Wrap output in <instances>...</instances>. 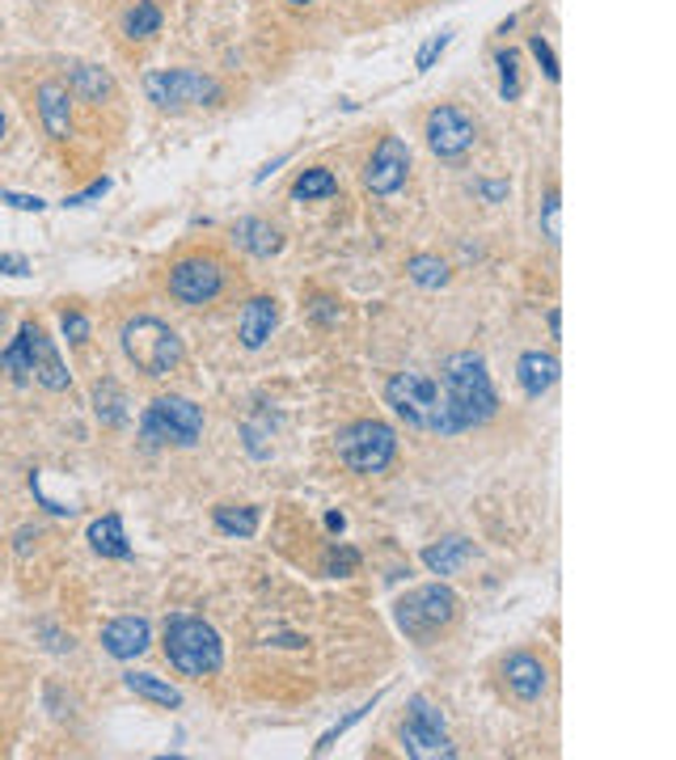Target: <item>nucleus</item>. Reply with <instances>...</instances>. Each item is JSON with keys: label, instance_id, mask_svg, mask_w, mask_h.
<instances>
[{"label": "nucleus", "instance_id": "nucleus-42", "mask_svg": "<svg viewBox=\"0 0 676 760\" xmlns=\"http://www.w3.org/2000/svg\"><path fill=\"white\" fill-rule=\"evenodd\" d=\"M325 528H330V533H343V528H347V516H343V512H330V516H325Z\"/></svg>", "mask_w": 676, "mask_h": 760}, {"label": "nucleus", "instance_id": "nucleus-40", "mask_svg": "<svg viewBox=\"0 0 676 760\" xmlns=\"http://www.w3.org/2000/svg\"><path fill=\"white\" fill-rule=\"evenodd\" d=\"M0 271L13 275V279H22V275H30V262L22 258V254H0Z\"/></svg>", "mask_w": 676, "mask_h": 760}, {"label": "nucleus", "instance_id": "nucleus-12", "mask_svg": "<svg viewBox=\"0 0 676 760\" xmlns=\"http://www.w3.org/2000/svg\"><path fill=\"white\" fill-rule=\"evenodd\" d=\"M428 148H432L435 157H444V161H453V157H465L469 148H474V139H478V127L461 114L457 107H435L428 114Z\"/></svg>", "mask_w": 676, "mask_h": 760}, {"label": "nucleus", "instance_id": "nucleus-36", "mask_svg": "<svg viewBox=\"0 0 676 760\" xmlns=\"http://www.w3.org/2000/svg\"><path fill=\"white\" fill-rule=\"evenodd\" d=\"M59 329H64L68 343H89V317H85V313H64V317H59Z\"/></svg>", "mask_w": 676, "mask_h": 760}, {"label": "nucleus", "instance_id": "nucleus-18", "mask_svg": "<svg viewBox=\"0 0 676 760\" xmlns=\"http://www.w3.org/2000/svg\"><path fill=\"white\" fill-rule=\"evenodd\" d=\"M516 380H520L524 398H541L558 384V359L550 351H524L516 364Z\"/></svg>", "mask_w": 676, "mask_h": 760}, {"label": "nucleus", "instance_id": "nucleus-29", "mask_svg": "<svg viewBox=\"0 0 676 760\" xmlns=\"http://www.w3.org/2000/svg\"><path fill=\"white\" fill-rule=\"evenodd\" d=\"M217 528L220 533H229V537H254L258 533V507H229V503H220L217 507Z\"/></svg>", "mask_w": 676, "mask_h": 760}, {"label": "nucleus", "instance_id": "nucleus-22", "mask_svg": "<svg viewBox=\"0 0 676 760\" xmlns=\"http://www.w3.org/2000/svg\"><path fill=\"white\" fill-rule=\"evenodd\" d=\"M68 89H73L81 102L102 107L110 93H114V81H110L107 68H98V64H77V68H73V77H68Z\"/></svg>", "mask_w": 676, "mask_h": 760}, {"label": "nucleus", "instance_id": "nucleus-4", "mask_svg": "<svg viewBox=\"0 0 676 760\" xmlns=\"http://www.w3.org/2000/svg\"><path fill=\"white\" fill-rule=\"evenodd\" d=\"M457 617V592L444 588V583H428V588H414L394 604V622L406 638L414 642H432L440 629H448Z\"/></svg>", "mask_w": 676, "mask_h": 760}, {"label": "nucleus", "instance_id": "nucleus-38", "mask_svg": "<svg viewBox=\"0 0 676 760\" xmlns=\"http://www.w3.org/2000/svg\"><path fill=\"white\" fill-rule=\"evenodd\" d=\"M110 190V182L107 178H98V182H89L85 190H77V194H64V208H89L93 199H102Z\"/></svg>", "mask_w": 676, "mask_h": 760}, {"label": "nucleus", "instance_id": "nucleus-7", "mask_svg": "<svg viewBox=\"0 0 676 760\" xmlns=\"http://www.w3.org/2000/svg\"><path fill=\"white\" fill-rule=\"evenodd\" d=\"M199 435H203V410L195 406L190 398H178V393L157 398L153 406L144 410V418H140V439L153 444V448H162V444L195 448Z\"/></svg>", "mask_w": 676, "mask_h": 760}, {"label": "nucleus", "instance_id": "nucleus-10", "mask_svg": "<svg viewBox=\"0 0 676 760\" xmlns=\"http://www.w3.org/2000/svg\"><path fill=\"white\" fill-rule=\"evenodd\" d=\"M220 288H224V271L217 258H182L169 267V297L178 304H190V309L212 304Z\"/></svg>", "mask_w": 676, "mask_h": 760}, {"label": "nucleus", "instance_id": "nucleus-34", "mask_svg": "<svg viewBox=\"0 0 676 760\" xmlns=\"http://www.w3.org/2000/svg\"><path fill=\"white\" fill-rule=\"evenodd\" d=\"M529 52L538 55V64H541V72H545V81L558 85V77H563V72H558V55H554V47H550V43H545L541 34H529Z\"/></svg>", "mask_w": 676, "mask_h": 760}, {"label": "nucleus", "instance_id": "nucleus-44", "mask_svg": "<svg viewBox=\"0 0 676 760\" xmlns=\"http://www.w3.org/2000/svg\"><path fill=\"white\" fill-rule=\"evenodd\" d=\"M0 139H4V114H0Z\"/></svg>", "mask_w": 676, "mask_h": 760}, {"label": "nucleus", "instance_id": "nucleus-8", "mask_svg": "<svg viewBox=\"0 0 676 760\" xmlns=\"http://www.w3.org/2000/svg\"><path fill=\"white\" fill-rule=\"evenodd\" d=\"M144 93L162 110L208 107V102H220V81L208 72H190V68H157L144 77Z\"/></svg>", "mask_w": 676, "mask_h": 760}, {"label": "nucleus", "instance_id": "nucleus-45", "mask_svg": "<svg viewBox=\"0 0 676 760\" xmlns=\"http://www.w3.org/2000/svg\"><path fill=\"white\" fill-rule=\"evenodd\" d=\"M0 329H4V309H0Z\"/></svg>", "mask_w": 676, "mask_h": 760}, {"label": "nucleus", "instance_id": "nucleus-31", "mask_svg": "<svg viewBox=\"0 0 676 760\" xmlns=\"http://www.w3.org/2000/svg\"><path fill=\"white\" fill-rule=\"evenodd\" d=\"M541 228H545V242L550 245L563 242V203H558V190H545V203H541Z\"/></svg>", "mask_w": 676, "mask_h": 760}, {"label": "nucleus", "instance_id": "nucleus-39", "mask_svg": "<svg viewBox=\"0 0 676 760\" xmlns=\"http://www.w3.org/2000/svg\"><path fill=\"white\" fill-rule=\"evenodd\" d=\"M0 203H9V208H18V212H43V208H47L38 194H22V190H0Z\"/></svg>", "mask_w": 676, "mask_h": 760}, {"label": "nucleus", "instance_id": "nucleus-13", "mask_svg": "<svg viewBox=\"0 0 676 760\" xmlns=\"http://www.w3.org/2000/svg\"><path fill=\"white\" fill-rule=\"evenodd\" d=\"M503 684H508V693L516 702H538L545 693V684H550V672H545V663L538 655L516 651L503 659Z\"/></svg>", "mask_w": 676, "mask_h": 760}, {"label": "nucleus", "instance_id": "nucleus-14", "mask_svg": "<svg viewBox=\"0 0 676 760\" xmlns=\"http://www.w3.org/2000/svg\"><path fill=\"white\" fill-rule=\"evenodd\" d=\"M30 368H34V380H38L43 389H52V393H59V389L73 384L68 368H64V359H59V351H55V343L43 334L38 322H30Z\"/></svg>", "mask_w": 676, "mask_h": 760}, {"label": "nucleus", "instance_id": "nucleus-27", "mask_svg": "<svg viewBox=\"0 0 676 760\" xmlns=\"http://www.w3.org/2000/svg\"><path fill=\"white\" fill-rule=\"evenodd\" d=\"M162 9L153 0H135L132 9L123 13V34L128 38H153V34H162Z\"/></svg>", "mask_w": 676, "mask_h": 760}, {"label": "nucleus", "instance_id": "nucleus-2", "mask_svg": "<svg viewBox=\"0 0 676 760\" xmlns=\"http://www.w3.org/2000/svg\"><path fill=\"white\" fill-rule=\"evenodd\" d=\"M165 659L182 677H212L224 663V642L208 622L199 617H169L165 625Z\"/></svg>", "mask_w": 676, "mask_h": 760}, {"label": "nucleus", "instance_id": "nucleus-6", "mask_svg": "<svg viewBox=\"0 0 676 760\" xmlns=\"http://www.w3.org/2000/svg\"><path fill=\"white\" fill-rule=\"evenodd\" d=\"M334 452H339V461L347 465L352 473H385L394 465V457H398V435H394L389 423L359 418V423L339 432Z\"/></svg>", "mask_w": 676, "mask_h": 760}, {"label": "nucleus", "instance_id": "nucleus-16", "mask_svg": "<svg viewBox=\"0 0 676 760\" xmlns=\"http://www.w3.org/2000/svg\"><path fill=\"white\" fill-rule=\"evenodd\" d=\"M148 642H153V625L144 617H114L102 629V651L114 659H135V655L148 651Z\"/></svg>", "mask_w": 676, "mask_h": 760}, {"label": "nucleus", "instance_id": "nucleus-9", "mask_svg": "<svg viewBox=\"0 0 676 760\" xmlns=\"http://www.w3.org/2000/svg\"><path fill=\"white\" fill-rule=\"evenodd\" d=\"M402 748H406V757H414V760L457 757V748H453L448 735H444V714H440L428 697H410L406 723H402Z\"/></svg>", "mask_w": 676, "mask_h": 760}, {"label": "nucleus", "instance_id": "nucleus-37", "mask_svg": "<svg viewBox=\"0 0 676 760\" xmlns=\"http://www.w3.org/2000/svg\"><path fill=\"white\" fill-rule=\"evenodd\" d=\"M309 313H313V322H322V326H339V317H343V309H339L330 297L309 300Z\"/></svg>", "mask_w": 676, "mask_h": 760}, {"label": "nucleus", "instance_id": "nucleus-23", "mask_svg": "<svg viewBox=\"0 0 676 760\" xmlns=\"http://www.w3.org/2000/svg\"><path fill=\"white\" fill-rule=\"evenodd\" d=\"M123 684L132 689L135 697L153 702V706H165V709L182 706V693H178L174 684H165L162 677H153V672H128V677H123Z\"/></svg>", "mask_w": 676, "mask_h": 760}, {"label": "nucleus", "instance_id": "nucleus-41", "mask_svg": "<svg viewBox=\"0 0 676 760\" xmlns=\"http://www.w3.org/2000/svg\"><path fill=\"white\" fill-rule=\"evenodd\" d=\"M483 194H487L490 203H499L508 194V182H483Z\"/></svg>", "mask_w": 676, "mask_h": 760}, {"label": "nucleus", "instance_id": "nucleus-26", "mask_svg": "<svg viewBox=\"0 0 676 760\" xmlns=\"http://www.w3.org/2000/svg\"><path fill=\"white\" fill-rule=\"evenodd\" d=\"M334 194H339V178H334L325 165L304 169L297 182H292V199H300V203H313V199H334Z\"/></svg>", "mask_w": 676, "mask_h": 760}, {"label": "nucleus", "instance_id": "nucleus-1", "mask_svg": "<svg viewBox=\"0 0 676 760\" xmlns=\"http://www.w3.org/2000/svg\"><path fill=\"white\" fill-rule=\"evenodd\" d=\"M440 393H444V432L440 435H461L469 427H483L495 418L499 398L490 384L487 359L478 351H453L440 368Z\"/></svg>", "mask_w": 676, "mask_h": 760}, {"label": "nucleus", "instance_id": "nucleus-17", "mask_svg": "<svg viewBox=\"0 0 676 760\" xmlns=\"http://www.w3.org/2000/svg\"><path fill=\"white\" fill-rule=\"evenodd\" d=\"M275 326H279V304H275V297L245 300L242 317H237V338H242L245 351H258L270 334H275Z\"/></svg>", "mask_w": 676, "mask_h": 760}, {"label": "nucleus", "instance_id": "nucleus-28", "mask_svg": "<svg viewBox=\"0 0 676 760\" xmlns=\"http://www.w3.org/2000/svg\"><path fill=\"white\" fill-rule=\"evenodd\" d=\"M406 275H410L419 288L435 292V288H444V283H448V262H444V258H435V254H414V258L406 262Z\"/></svg>", "mask_w": 676, "mask_h": 760}, {"label": "nucleus", "instance_id": "nucleus-43", "mask_svg": "<svg viewBox=\"0 0 676 760\" xmlns=\"http://www.w3.org/2000/svg\"><path fill=\"white\" fill-rule=\"evenodd\" d=\"M545 322H550V334H554V338L563 334V313H558V309H550V317H545Z\"/></svg>", "mask_w": 676, "mask_h": 760}, {"label": "nucleus", "instance_id": "nucleus-20", "mask_svg": "<svg viewBox=\"0 0 676 760\" xmlns=\"http://www.w3.org/2000/svg\"><path fill=\"white\" fill-rule=\"evenodd\" d=\"M233 237H237V245H242L245 254H254V258H275V254L284 249V237H279V228H270L267 220H258V216L237 220Z\"/></svg>", "mask_w": 676, "mask_h": 760}, {"label": "nucleus", "instance_id": "nucleus-19", "mask_svg": "<svg viewBox=\"0 0 676 760\" xmlns=\"http://www.w3.org/2000/svg\"><path fill=\"white\" fill-rule=\"evenodd\" d=\"M474 558H478V549H474V541H465V537H444V541L423 549V567L432 570V574H457Z\"/></svg>", "mask_w": 676, "mask_h": 760}, {"label": "nucleus", "instance_id": "nucleus-25", "mask_svg": "<svg viewBox=\"0 0 676 760\" xmlns=\"http://www.w3.org/2000/svg\"><path fill=\"white\" fill-rule=\"evenodd\" d=\"M93 410H98V418H102L107 427H123V423H128V393H123L114 380H98V389H93Z\"/></svg>", "mask_w": 676, "mask_h": 760}, {"label": "nucleus", "instance_id": "nucleus-3", "mask_svg": "<svg viewBox=\"0 0 676 760\" xmlns=\"http://www.w3.org/2000/svg\"><path fill=\"white\" fill-rule=\"evenodd\" d=\"M123 355L144 377H169L182 364V338L165 326L162 317H135L123 326Z\"/></svg>", "mask_w": 676, "mask_h": 760}, {"label": "nucleus", "instance_id": "nucleus-35", "mask_svg": "<svg viewBox=\"0 0 676 760\" xmlns=\"http://www.w3.org/2000/svg\"><path fill=\"white\" fill-rule=\"evenodd\" d=\"M448 43H453V34H448V30H440V34H432V38H428V43L419 47V55H414V68H419V72H428L435 59L444 55V47H448Z\"/></svg>", "mask_w": 676, "mask_h": 760}, {"label": "nucleus", "instance_id": "nucleus-15", "mask_svg": "<svg viewBox=\"0 0 676 760\" xmlns=\"http://www.w3.org/2000/svg\"><path fill=\"white\" fill-rule=\"evenodd\" d=\"M73 89L64 81H43L38 85V93H34V102H38V119H43V127H47V136L52 139H68L73 136Z\"/></svg>", "mask_w": 676, "mask_h": 760}, {"label": "nucleus", "instance_id": "nucleus-30", "mask_svg": "<svg viewBox=\"0 0 676 760\" xmlns=\"http://www.w3.org/2000/svg\"><path fill=\"white\" fill-rule=\"evenodd\" d=\"M495 68H499V98L503 102H516L520 98V55L508 47V52L495 55Z\"/></svg>", "mask_w": 676, "mask_h": 760}, {"label": "nucleus", "instance_id": "nucleus-24", "mask_svg": "<svg viewBox=\"0 0 676 760\" xmlns=\"http://www.w3.org/2000/svg\"><path fill=\"white\" fill-rule=\"evenodd\" d=\"M0 372L13 380V384H26L34 380V368H30V322H22L18 329V338L0 351Z\"/></svg>", "mask_w": 676, "mask_h": 760}, {"label": "nucleus", "instance_id": "nucleus-5", "mask_svg": "<svg viewBox=\"0 0 676 760\" xmlns=\"http://www.w3.org/2000/svg\"><path fill=\"white\" fill-rule=\"evenodd\" d=\"M385 402L410 427L435 435L444 432V393H440V380L423 377V372H398V377L385 384Z\"/></svg>", "mask_w": 676, "mask_h": 760}, {"label": "nucleus", "instance_id": "nucleus-21", "mask_svg": "<svg viewBox=\"0 0 676 760\" xmlns=\"http://www.w3.org/2000/svg\"><path fill=\"white\" fill-rule=\"evenodd\" d=\"M89 545H93V554H102V558H132V541H128L123 519L119 516L93 519V524H89Z\"/></svg>", "mask_w": 676, "mask_h": 760}, {"label": "nucleus", "instance_id": "nucleus-46", "mask_svg": "<svg viewBox=\"0 0 676 760\" xmlns=\"http://www.w3.org/2000/svg\"><path fill=\"white\" fill-rule=\"evenodd\" d=\"M288 4H309V0H288Z\"/></svg>", "mask_w": 676, "mask_h": 760}, {"label": "nucleus", "instance_id": "nucleus-33", "mask_svg": "<svg viewBox=\"0 0 676 760\" xmlns=\"http://www.w3.org/2000/svg\"><path fill=\"white\" fill-rule=\"evenodd\" d=\"M355 570H359V554H355L352 545H334V549L325 554V574H330V579H347Z\"/></svg>", "mask_w": 676, "mask_h": 760}, {"label": "nucleus", "instance_id": "nucleus-32", "mask_svg": "<svg viewBox=\"0 0 676 760\" xmlns=\"http://www.w3.org/2000/svg\"><path fill=\"white\" fill-rule=\"evenodd\" d=\"M380 697H385V693H377V697H373V702H364V706H359V709H352V714H347V718H339V723H334V727H330V731H325L322 739H318V748H313V752H318V757H325V752H330V748H334V739H339V735H343V731H352L355 723H359V718H364V714H368V709L377 706Z\"/></svg>", "mask_w": 676, "mask_h": 760}, {"label": "nucleus", "instance_id": "nucleus-11", "mask_svg": "<svg viewBox=\"0 0 676 760\" xmlns=\"http://www.w3.org/2000/svg\"><path fill=\"white\" fill-rule=\"evenodd\" d=\"M406 174H410V148L402 136H385L373 148V157L364 165V187L373 194H398L406 187Z\"/></svg>", "mask_w": 676, "mask_h": 760}]
</instances>
